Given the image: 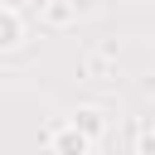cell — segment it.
Here are the masks:
<instances>
[{"label": "cell", "mask_w": 155, "mask_h": 155, "mask_svg": "<svg viewBox=\"0 0 155 155\" xmlns=\"http://www.w3.org/2000/svg\"><path fill=\"white\" fill-rule=\"evenodd\" d=\"M15 34H19L15 15H0V48H10V44H15Z\"/></svg>", "instance_id": "6da1fadb"}]
</instances>
